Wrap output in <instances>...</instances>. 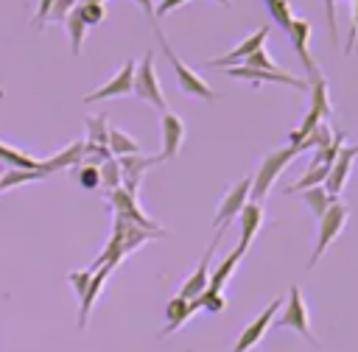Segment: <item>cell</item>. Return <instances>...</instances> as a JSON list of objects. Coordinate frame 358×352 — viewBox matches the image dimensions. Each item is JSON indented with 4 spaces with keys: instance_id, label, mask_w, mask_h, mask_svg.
Instances as JSON below:
<instances>
[{
    "instance_id": "cell-37",
    "label": "cell",
    "mask_w": 358,
    "mask_h": 352,
    "mask_svg": "<svg viewBox=\"0 0 358 352\" xmlns=\"http://www.w3.org/2000/svg\"><path fill=\"white\" fill-rule=\"evenodd\" d=\"M185 3H190V0H162L159 6H154V20H157V17H165L168 11H173V8H179V6H185Z\"/></svg>"
},
{
    "instance_id": "cell-3",
    "label": "cell",
    "mask_w": 358,
    "mask_h": 352,
    "mask_svg": "<svg viewBox=\"0 0 358 352\" xmlns=\"http://www.w3.org/2000/svg\"><path fill=\"white\" fill-rule=\"evenodd\" d=\"M154 34H157V39H159V47H162V53L168 56V61H171V67H173V73H176V81H179V87H182V92H187V95H196V98H215V92L210 89V84L196 73V70H190L176 53H173V47L168 45V39H165V34L159 31V28H154Z\"/></svg>"
},
{
    "instance_id": "cell-26",
    "label": "cell",
    "mask_w": 358,
    "mask_h": 352,
    "mask_svg": "<svg viewBox=\"0 0 358 352\" xmlns=\"http://www.w3.org/2000/svg\"><path fill=\"white\" fill-rule=\"evenodd\" d=\"M0 159H3L8 168H22V170H42V162H39V159H34V156H28V154H22L20 148H14V145H6V142H0Z\"/></svg>"
},
{
    "instance_id": "cell-30",
    "label": "cell",
    "mask_w": 358,
    "mask_h": 352,
    "mask_svg": "<svg viewBox=\"0 0 358 352\" xmlns=\"http://www.w3.org/2000/svg\"><path fill=\"white\" fill-rule=\"evenodd\" d=\"M98 170H101V184L106 187V193H112V190H117L123 182H120V168H117V159L115 156H109V159H103L101 165H98Z\"/></svg>"
},
{
    "instance_id": "cell-17",
    "label": "cell",
    "mask_w": 358,
    "mask_h": 352,
    "mask_svg": "<svg viewBox=\"0 0 358 352\" xmlns=\"http://www.w3.org/2000/svg\"><path fill=\"white\" fill-rule=\"evenodd\" d=\"M112 237H117V243H120V249H123V257H126V254L134 251L140 243H145V240H151V237H159V235H157V232H148V229H143V226H137V223H129V221H123V218L115 215Z\"/></svg>"
},
{
    "instance_id": "cell-19",
    "label": "cell",
    "mask_w": 358,
    "mask_h": 352,
    "mask_svg": "<svg viewBox=\"0 0 358 352\" xmlns=\"http://www.w3.org/2000/svg\"><path fill=\"white\" fill-rule=\"evenodd\" d=\"M115 268L112 265H101L98 271H92V277H90V285H87V291H84V296H81V307H78V327H87V321H90V310H92V305H95V299H98V293H101V288H103V282H106V277L112 274Z\"/></svg>"
},
{
    "instance_id": "cell-40",
    "label": "cell",
    "mask_w": 358,
    "mask_h": 352,
    "mask_svg": "<svg viewBox=\"0 0 358 352\" xmlns=\"http://www.w3.org/2000/svg\"><path fill=\"white\" fill-rule=\"evenodd\" d=\"M50 6H53V0H39V6H36V17H34V22H36V25H42V22H48V14H50Z\"/></svg>"
},
{
    "instance_id": "cell-27",
    "label": "cell",
    "mask_w": 358,
    "mask_h": 352,
    "mask_svg": "<svg viewBox=\"0 0 358 352\" xmlns=\"http://www.w3.org/2000/svg\"><path fill=\"white\" fill-rule=\"evenodd\" d=\"M338 196H330L327 190H324V184H319V187H310V190H302V201L310 207V212L316 215V221L324 215V210L336 201Z\"/></svg>"
},
{
    "instance_id": "cell-20",
    "label": "cell",
    "mask_w": 358,
    "mask_h": 352,
    "mask_svg": "<svg viewBox=\"0 0 358 352\" xmlns=\"http://www.w3.org/2000/svg\"><path fill=\"white\" fill-rule=\"evenodd\" d=\"M201 307H199V302L193 299V302H187V299H182L179 293L173 296V299H168V305H165V318H168V327L162 330V335H168V332H173V330H179L193 313H199Z\"/></svg>"
},
{
    "instance_id": "cell-35",
    "label": "cell",
    "mask_w": 358,
    "mask_h": 352,
    "mask_svg": "<svg viewBox=\"0 0 358 352\" xmlns=\"http://www.w3.org/2000/svg\"><path fill=\"white\" fill-rule=\"evenodd\" d=\"M246 67H257V70H282V67H277L274 61H271V56L260 47V50H255L249 59H246Z\"/></svg>"
},
{
    "instance_id": "cell-34",
    "label": "cell",
    "mask_w": 358,
    "mask_h": 352,
    "mask_svg": "<svg viewBox=\"0 0 358 352\" xmlns=\"http://www.w3.org/2000/svg\"><path fill=\"white\" fill-rule=\"evenodd\" d=\"M76 6H78L76 0H53V6H50V14H48V20H53V22H64V20L70 17V11H73Z\"/></svg>"
},
{
    "instance_id": "cell-12",
    "label": "cell",
    "mask_w": 358,
    "mask_h": 352,
    "mask_svg": "<svg viewBox=\"0 0 358 352\" xmlns=\"http://www.w3.org/2000/svg\"><path fill=\"white\" fill-rule=\"evenodd\" d=\"M288 39H291V45H294L299 61L305 64V78L316 75L319 67H316V61H313V56H310V22L302 20V17H294V22H291V28H288Z\"/></svg>"
},
{
    "instance_id": "cell-4",
    "label": "cell",
    "mask_w": 358,
    "mask_h": 352,
    "mask_svg": "<svg viewBox=\"0 0 358 352\" xmlns=\"http://www.w3.org/2000/svg\"><path fill=\"white\" fill-rule=\"evenodd\" d=\"M282 305H285V310H282V316H280V318H274V327H285V330H294V332H299L305 341H310V344L316 346L319 341H316V335L310 332L308 307H305L302 291H299L296 285H291V291H288V299H285Z\"/></svg>"
},
{
    "instance_id": "cell-29",
    "label": "cell",
    "mask_w": 358,
    "mask_h": 352,
    "mask_svg": "<svg viewBox=\"0 0 358 352\" xmlns=\"http://www.w3.org/2000/svg\"><path fill=\"white\" fill-rule=\"evenodd\" d=\"M64 25H67V34H70V50H73V56H78L81 47H84V31H87V25H84L81 17L76 14V8H73L70 17L64 20Z\"/></svg>"
},
{
    "instance_id": "cell-18",
    "label": "cell",
    "mask_w": 358,
    "mask_h": 352,
    "mask_svg": "<svg viewBox=\"0 0 358 352\" xmlns=\"http://www.w3.org/2000/svg\"><path fill=\"white\" fill-rule=\"evenodd\" d=\"M238 221H241V243H238V251L246 254L252 237L263 226V204L260 201H246L243 210H241V215H238Z\"/></svg>"
},
{
    "instance_id": "cell-42",
    "label": "cell",
    "mask_w": 358,
    "mask_h": 352,
    "mask_svg": "<svg viewBox=\"0 0 358 352\" xmlns=\"http://www.w3.org/2000/svg\"><path fill=\"white\" fill-rule=\"evenodd\" d=\"M6 170H8V165H6V162H3V159H0V176H3V173H6Z\"/></svg>"
},
{
    "instance_id": "cell-38",
    "label": "cell",
    "mask_w": 358,
    "mask_h": 352,
    "mask_svg": "<svg viewBox=\"0 0 358 352\" xmlns=\"http://www.w3.org/2000/svg\"><path fill=\"white\" fill-rule=\"evenodd\" d=\"M355 36H358V0H355V6H352V22H350V34H347V47H344V53L352 50Z\"/></svg>"
},
{
    "instance_id": "cell-21",
    "label": "cell",
    "mask_w": 358,
    "mask_h": 352,
    "mask_svg": "<svg viewBox=\"0 0 358 352\" xmlns=\"http://www.w3.org/2000/svg\"><path fill=\"white\" fill-rule=\"evenodd\" d=\"M81 162H84V140H76L67 148H62L56 156L42 159V168L48 173H53V170H64V168H78Z\"/></svg>"
},
{
    "instance_id": "cell-44",
    "label": "cell",
    "mask_w": 358,
    "mask_h": 352,
    "mask_svg": "<svg viewBox=\"0 0 358 352\" xmlns=\"http://www.w3.org/2000/svg\"><path fill=\"white\" fill-rule=\"evenodd\" d=\"M215 3H221V6H229V0H215Z\"/></svg>"
},
{
    "instance_id": "cell-7",
    "label": "cell",
    "mask_w": 358,
    "mask_h": 352,
    "mask_svg": "<svg viewBox=\"0 0 358 352\" xmlns=\"http://www.w3.org/2000/svg\"><path fill=\"white\" fill-rule=\"evenodd\" d=\"M109 201H112V207H115V215H117V218H123V221H129V223H137V226H143V229H148V232L165 235V229H162V226H157V223H154V221L140 210L137 196H134V193H129L123 184H120L117 190H112V193H109Z\"/></svg>"
},
{
    "instance_id": "cell-33",
    "label": "cell",
    "mask_w": 358,
    "mask_h": 352,
    "mask_svg": "<svg viewBox=\"0 0 358 352\" xmlns=\"http://www.w3.org/2000/svg\"><path fill=\"white\" fill-rule=\"evenodd\" d=\"M76 179H78V184H84V187H98V184H101V170H98V165L84 162V165L76 168Z\"/></svg>"
},
{
    "instance_id": "cell-23",
    "label": "cell",
    "mask_w": 358,
    "mask_h": 352,
    "mask_svg": "<svg viewBox=\"0 0 358 352\" xmlns=\"http://www.w3.org/2000/svg\"><path fill=\"white\" fill-rule=\"evenodd\" d=\"M243 254L235 249V251H229L224 260H221V265L213 271V277H210V285H207V291L204 293H221L224 291V282L229 279V274L235 271V265H238V260H241Z\"/></svg>"
},
{
    "instance_id": "cell-43",
    "label": "cell",
    "mask_w": 358,
    "mask_h": 352,
    "mask_svg": "<svg viewBox=\"0 0 358 352\" xmlns=\"http://www.w3.org/2000/svg\"><path fill=\"white\" fill-rule=\"evenodd\" d=\"M84 3H106V0H84Z\"/></svg>"
},
{
    "instance_id": "cell-6",
    "label": "cell",
    "mask_w": 358,
    "mask_h": 352,
    "mask_svg": "<svg viewBox=\"0 0 358 352\" xmlns=\"http://www.w3.org/2000/svg\"><path fill=\"white\" fill-rule=\"evenodd\" d=\"M134 92L151 103L154 109L165 112V98H162V89H159V81H157V70H154V56L145 53V59L137 61L134 67Z\"/></svg>"
},
{
    "instance_id": "cell-10",
    "label": "cell",
    "mask_w": 358,
    "mask_h": 352,
    "mask_svg": "<svg viewBox=\"0 0 358 352\" xmlns=\"http://www.w3.org/2000/svg\"><path fill=\"white\" fill-rule=\"evenodd\" d=\"M134 67L137 61H126L106 84H101L98 89L87 92L84 95V103H92V101H106V98H120V95H129L134 89Z\"/></svg>"
},
{
    "instance_id": "cell-11",
    "label": "cell",
    "mask_w": 358,
    "mask_h": 352,
    "mask_svg": "<svg viewBox=\"0 0 358 352\" xmlns=\"http://www.w3.org/2000/svg\"><path fill=\"white\" fill-rule=\"evenodd\" d=\"M266 36H268V25H260V28H257L255 34H249L238 47H232L229 53H224V56H218V59H210L207 64H210V67H221V70H227V67H238V61H246L255 50L263 47Z\"/></svg>"
},
{
    "instance_id": "cell-25",
    "label": "cell",
    "mask_w": 358,
    "mask_h": 352,
    "mask_svg": "<svg viewBox=\"0 0 358 352\" xmlns=\"http://www.w3.org/2000/svg\"><path fill=\"white\" fill-rule=\"evenodd\" d=\"M327 173H330V165H313V168H308V173H302L294 184H288V187H285V193H288V196H294V193H299V190L319 187V184H324Z\"/></svg>"
},
{
    "instance_id": "cell-31",
    "label": "cell",
    "mask_w": 358,
    "mask_h": 352,
    "mask_svg": "<svg viewBox=\"0 0 358 352\" xmlns=\"http://www.w3.org/2000/svg\"><path fill=\"white\" fill-rule=\"evenodd\" d=\"M76 14L81 17V22L84 25H98V22H103V17H106V6L103 3H78L76 6Z\"/></svg>"
},
{
    "instance_id": "cell-15",
    "label": "cell",
    "mask_w": 358,
    "mask_h": 352,
    "mask_svg": "<svg viewBox=\"0 0 358 352\" xmlns=\"http://www.w3.org/2000/svg\"><path fill=\"white\" fill-rule=\"evenodd\" d=\"M157 162H159V156H143V154L117 156V168H120V182H123V187H126L129 193H137L143 173H145L151 165H157Z\"/></svg>"
},
{
    "instance_id": "cell-1",
    "label": "cell",
    "mask_w": 358,
    "mask_h": 352,
    "mask_svg": "<svg viewBox=\"0 0 358 352\" xmlns=\"http://www.w3.org/2000/svg\"><path fill=\"white\" fill-rule=\"evenodd\" d=\"M296 154H299V148H296V145H285V148L271 151V154L260 162L257 173L252 176V193H249V201H263V198L268 196V190H271L274 179L285 170V165H288Z\"/></svg>"
},
{
    "instance_id": "cell-39",
    "label": "cell",
    "mask_w": 358,
    "mask_h": 352,
    "mask_svg": "<svg viewBox=\"0 0 358 352\" xmlns=\"http://www.w3.org/2000/svg\"><path fill=\"white\" fill-rule=\"evenodd\" d=\"M324 8H327V25H330V39L336 42V39H338V28H336V0H324Z\"/></svg>"
},
{
    "instance_id": "cell-41",
    "label": "cell",
    "mask_w": 358,
    "mask_h": 352,
    "mask_svg": "<svg viewBox=\"0 0 358 352\" xmlns=\"http://www.w3.org/2000/svg\"><path fill=\"white\" fill-rule=\"evenodd\" d=\"M134 3H137V6H140V8L154 20V0H134Z\"/></svg>"
},
{
    "instance_id": "cell-24",
    "label": "cell",
    "mask_w": 358,
    "mask_h": 352,
    "mask_svg": "<svg viewBox=\"0 0 358 352\" xmlns=\"http://www.w3.org/2000/svg\"><path fill=\"white\" fill-rule=\"evenodd\" d=\"M106 148H109V154H112L115 159H117V156L140 154L137 140H131L126 131H120V129H115V126H109V142H106Z\"/></svg>"
},
{
    "instance_id": "cell-32",
    "label": "cell",
    "mask_w": 358,
    "mask_h": 352,
    "mask_svg": "<svg viewBox=\"0 0 358 352\" xmlns=\"http://www.w3.org/2000/svg\"><path fill=\"white\" fill-rule=\"evenodd\" d=\"M268 11H271V20L288 34V28H291V22H294L291 3H288V0H274V3H268Z\"/></svg>"
},
{
    "instance_id": "cell-5",
    "label": "cell",
    "mask_w": 358,
    "mask_h": 352,
    "mask_svg": "<svg viewBox=\"0 0 358 352\" xmlns=\"http://www.w3.org/2000/svg\"><path fill=\"white\" fill-rule=\"evenodd\" d=\"M249 193H252V176H243L238 184H232L229 190H227V196H224V201L218 204V212H215V218H213V223L218 226V237H224V232L229 229V223L235 221V215H241V210H243V204L249 201Z\"/></svg>"
},
{
    "instance_id": "cell-13",
    "label": "cell",
    "mask_w": 358,
    "mask_h": 352,
    "mask_svg": "<svg viewBox=\"0 0 358 352\" xmlns=\"http://www.w3.org/2000/svg\"><path fill=\"white\" fill-rule=\"evenodd\" d=\"M159 129H162L159 162L176 159V156H179V148H182V140H185V123H182V117L165 109V112H162V120H159Z\"/></svg>"
},
{
    "instance_id": "cell-28",
    "label": "cell",
    "mask_w": 358,
    "mask_h": 352,
    "mask_svg": "<svg viewBox=\"0 0 358 352\" xmlns=\"http://www.w3.org/2000/svg\"><path fill=\"white\" fill-rule=\"evenodd\" d=\"M45 176H50L45 168H42V170H22V168H8V170L0 176V190L17 187V184H25V182H36V179H45Z\"/></svg>"
},
{
    "instance_id": "cell-2",
    "label": "cell",
    "mask_w": 358,
    "mask_h": 352,
    "mask_svg": "<svg viewBox=\"0 0 358 352\" xmlns=\"http://www.w3.org/2000/svg\"><path fill=\"white\" fill-rule=\"evenodd\" d=\"M347 215H350V210H347V204H344L341 198H336V201L324 210V215L319 218V235H316V246H313V254H310V260H308V268H313V265L322 260V254L330 249V243L338 237V232H341L344 223H347Z\"/></svg>"
},
{
    "instance_id": "cell-9",
    "label": "cell",
    "mask_w": 358,
    "mask_h": 352,
    "mask_svg": "<svg viewBox=\"0 0 358 352\" xmlns=\"http://www.w3.org/2000/svg\"><path fill=\"white\" fill-rule=\"evenodd\" d=\"M229 78H241V81H249L255 87L266 84V81H274V84H285V87H294V89H308V81L299 78V75H291L285 70H257V67H227L224 70Z\"/></svg>"
},
{
    "instance_id": "cell-22",
    "label": "cell",
    "mask_w": 358,
    "mask_h": 352,
    "mask_svg": "<svg viewBox=\"0 0 358 352\" xmlns=\"http://www.w3.org/2000/svg\"><path fill=\"white\" fill-rule=\"evenodd\" d=\"M305 81H308V89H310V109H308V112L319 115L322 120H324V117H330V95H327V78H324L322 73H316V75H310V78H305Z\"/></svg>"
},
{
    "instance_id": "cell-36",
    "label": "cell",
    "mask_w": 358,
    "mask_h": 352,
    "mask_svg": "<svg viewBox=\"0 0 358 352\" xmlns=\"http://www.w3.org/2000/svg\"><path fill=\"white\" fill-rule=\"evenodd\" d=\"M90 277H92V271H70V274H67V282L73 285V291L78 293V299L84 296V291H87V285H90Z\"/></svg>"
},
{
    "instance_id": "cell-8",
    "label": "cell",
    "mask_w": 358,
    "mask_h": 352,
    "mask_svg": "<svg viewBox=\"0 0 358 352\" xmlns=\"http://www.w3.org/2000/svg\"><path fill=\"white\" fill-rule=\"evenodd\" d=\"M280 305H282V299H280V296H277V299H271V302L257 313V318H252V321L241 330V335H238V341H235L232 352H249L252 346H257V341H260V338L266 335V330L274 324Z\"/></svg>"
},
{
    "instance_id": "cell-16",
    "label": "cell",
    "mask_w": 358,
    "mask_h": 352,
    "mask_svg": "<svg viewBox=\"0 0 358 352\" xmlns=\"http://www.w3.org/2000/svg\"><path fill=\"white\" fill-rule=\"evenodd\" d=\"M355 156H358V145L341 148V151L336 154V159H333V165H330V173H327V179H324V190H327L330 196H338L341 187L347 184V176H350V170H352Z\"/></svg>"
},
{
    "instance_id": "cell-14",
    "label": "cell",
    "mask_w": 358,
    "mask_h": 352,
    "mask_svg": "<svg viewBox=\"0 0 358 352\" xmlns=\"http://www.w3.org/2000/svg\"><path fill=\"white\" fill-rule=\"evenodd\" d=\"M218 243H221V237L215 235V237H213V243L207 246L204 257L199 260V268L185 279V285H182V291H179V296H182V299L193 302V299H199V296L207 291V285H210V271H207V265H210V257H213V251L218 249Z\"/></svg>"
},
{
    "instance_id": "cell-45",
    "label": "cell",
    "mask_w": 358,
    "mask_h": 352,
    "mask_svg": "<svg viewBox=\"0 0 358 352\" xmlns=\"http://www.w3.org/2000/svg\"><path fill=\"white\" fill-rule=\"evenodd\" d=\"M263 3H266V6H268V3H274V0H263Z\"/></svg>"
}]
</instances>
